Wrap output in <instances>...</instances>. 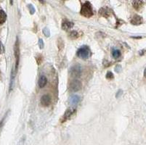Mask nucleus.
I'll return each mask as SVG.
<instances>
[{"instance_id":"nucleus-1","label":"nucleus","mask_w":146,"mask_h":145,"mask_svg":"<svg viewBox=\"0 0 146 145\" xmlns=\"http://www.w3.org/2000/svg\"><path fill=\"white\" fill-rule=\"evenodd\" d=\"M80 13L82 15L86 18H90L93 15V10L90 2H86L82 5Z\"/></svg>"},{"instance_id":"nucleus-2","label":"nucleus","mask_w":146,"mask_h":145,"mask_svg":"<svg viewBox=\"0 0 146 145\" xmlns=\"http://www.w3.org/2000/svg\"><path fill=\"white\" fill-rule=\"evenodd\" d=\"M90 54H91V52H90V48H89L88 46H86V45L81 46L78 50L77 52H76L78 57L84 60L88 59L90 58Z\"/></svg>"},{"instance_id":"nucleus-3","label":"nucleus","mask_w":146,"mask_h":145,"mask_svg":"<svg viewBox=\"0 0 146 145\" xmlns=\"http://www.w3.org/2000/svg\"><path fill=\"white\" fill-rule=\"evenodd\" d=\"M70 73H71V75L73 77H77V78L80 77L82 73V66L79 65V64H76L75 66H72L70 68Z\"/></svg>"},{"instance_id":"nucleus-4","label":"nucleus","mask_w":146,"mask_h":145,"mask_svg":"<svg viewBox=\"0 0 146 145\" xmlns=\"http://www.w3.org/2000/svg\"><path fill=\"white\" fill-rule=\"evenodd\" d=\"M82 87V82L77 79L73 80L70 83V84H69V88H70V90L72 91H74V92L79 91Z\"/></svg>"},{"instance_id":"nucleus-5","label":"nucleus","mask_w":146,"mask_h":145,"mask_svg":"<svg viewBox=\"0 0 146 145\" xmlns=\"http://www.w3.org/2000/svg\"><path fill=\"white\" fill-rule=\"evenodd\" d=\"M14 52L15 57V71L18 69V64H19V58H20V50H19V42L18 40H16V42L14 46Z\"/></svg>"},{"instance_id":"nucleus-6","label":"nucleus","mask_w":146,"mask_h":145,"mask_svg":"<svg viewBox=\"0 0 146 145\" xmlns=\"http://www.w3.org/2000/svg\"><path fill=\"white\" fill-rule=\"evenodd\" d=\"M76 112V109L74 107H69L68 109L66 110V111L65 112L64 115H63V118H62V122H64L66 121H67L68 119L71 118L73 114Z\"/></svg>"},{"instance_id":"nucleus-7","label":"nucleus","mask_w":146,"mask_h":145,"mask_svg":"<svg viewBox=\"0 0 146 145\" xmlns=\"http://www.w3.org/2000/svg\"><path fill=\"white\" fill-rule=\"evenodd\" d=\"M51 103V97L49 94H44L41 98V104L44 107H47Z\"/></svg>"},{"instance_id":"nucleus-8","label":"nucleus","mask_w":146,"mask_h":145,"mask_svg":"<svg viewBox=\"0 0 146 145\" xmlns=\"http://www.w3.org/2000/svg\"><path fill=\"white\" fill-rule=\"evenodd\" d=\"M130 22H131V23H132V25H136V26H137V25H140V24L143 23V18L140 15H135L132 18Z\"/></svg>"},{"instance_id":"nucleus-9","label":"nucleus","mask_w":146,"mask_h":145,"mask_svg":"<svg viewBox=\"0 0 146 145\" xmlns=\"http://www.w3.org/2000/svg\"><path fill=\"white\" fill-rule=\"evenodd\" d=\"M73 26H74V23L71 22V21H65L62 23V28L63 30H68V29L71 28Z\"/></svg>"},{"instance_id":"nucleus-10","label":"nucleus","mask_w":146,"mask_h":145,"mask_svg":"<svg viewBox=\"0 0 146 145\" xmlns=\"http://www.w3.org/2000/svg\"><path fill=\"white\" fill-rule=\"evenodd\" d=\"M47 83V79L46 78L45 75H42V76L39 78V81H38V83H39V86L40 88H43L46 86Z\"/></svg>"},{"instance_id":"nucleus-11","label":"nucleus","mask_w":146,"mask_h":145,"mask_svg":"<svg viewBox=\"0 0 146 145\" xmlns=\"http://www.w3.org/2000/svg\"><path fill=\"white\" fill-rule=\"evenodd\" d=\"M80 101V97L78 95H73L70 99V102L72 105H76Z\"/></svg>"},{"instance_id":"nucleus-12","label":"nucleus","mask_w":146,"mask_h":145,"mask_svg":"<svg viewBox=\"0 0 146 145\" xmlns=\"http://www.w3.org/2000/svg\"><path fill=\"white\" fill-rule=\"evenodd\" d=\"M7 15L4 10H0V25L3 24L6 21Z\"/></svg>"},{"instance_id":"nucleus-13","label":"nucleus","mask_w":146,"mask_h":145,"mask_svg":"<svg viewBox=\"0 0 146 145\" xmlns=\"http://www.w3.org/2000/svg\"><path fill=\"white\" fill-rule=\"evenodd\" d=\"M143 2H142V1H135V2H132V5H133L134 7H135V9H136L137 10H139L140 9V8L143 7Z\"/></svg>"},{"instance_id":"nucleus-14","label":"nucleus","mask_w":146,"mask_h":145,"mask_svg":"<svg viewBox=\"0 0 146 145\" xmlns=\"http://www.w3.org/2000/svg\"><path fill=\"white\" fill-rule=\"evenodd\" d=\"M112 55L115 59H117V58H120L121 52L117 49H113L112 51Z\"/></svg>"},{"instance_id":"nucleus-15","label":"nucleus","mask_w":146,"mask_h":145,"mask_svg":"<svg viewBox=\"0 0 146 145\" xmlns=\"http://www.w3.org/2000/svg\"><path fill=\"white\" fill-rule=\"evenodd\" d=\"M99 13L100 15H102L103 16H104V17H106V18H107V17L109 16V13H108L105 8H102L101 10L99 11Z\"/></svg>"},{"instance_id":"nucleus-16","label":"nucleus","mask_w":146,"mask_h":145,"mask_svg":"<svg viewBox=\"0 0 146 145\" xmlns=\"http://www.w3.org/2000/svg\"><path fill=\"white\" fill-rule=\"evenodd\" d=\"M70 37L72 38H77L78 37V33L76 31H75V30H74V31H72L70 34Z\"/></svg>"},{"instance_id":"nucleus-17","label":"nucleus","mask_w":146,"mask_h":145,"mask_svg":"<svg viewBox=\"0 0 146 145\" xmlns=\"http://www.w3.org/2000/svg\"><path fill=\"white\" fill-rule=\"evenodd\" d=\"M43 33L46 36H50V31L47 28H44Z\"/></svg>"},{"instance_id":"nucleus-18","label":"nucleus","mask_w":146,"mask_h":145,"mask_svg":"<svg viewBox=\"0 0 146 145\" xmlns=\"http://www.w3.org/2000/svg\"><path fill=\"white\" fill-rule=\"evenodd\" d=\"M106 78H107L108 79H113V74L111 71L108 72L107 74H106Z\"/></svg>"},{"instance_id":"nucleus-19","label":"nucleus","mask_w":146,"mask_h":145,"mask_svg":"<svg viewBox=\"0 0 146 145\" xmlns=\"http://www.w3.org/2000/svg\"><path fill=\"white\" fill-rule=\"evenodd\" d=\"M28 7H29V10H30L31 14H34V13H35V9H34V7H33V5H28Z\"/></svg>"},{"instance_id":"nucleus-20","label":"nucleus","mask_w":146,"mask_h":145,"mask_svg":"<svg viewBox=\"0 0 146 145\" xmlns=\"http://www.w3.org/2000/svg\"><path fill=\"white\" fill-rule=\"evenodd\" d=\"M39 48H40V49H42V48L44 47V44L43 40L42 39L39 40Z\"/></svg>"},{"instance_id":"nucleus-21","label":"nucleus","mask_w":146,"mask_h":145,"mask_svg":"<svg viewBox=\"0 0 146 145\" xmlns=\"http://www.w3.org/2000/svg\"><path fill=\"white\" fill-rule=\"evenodd\" d=\"M3 52H4L3 45H2V44L1 43V42H0V54H2Z\"/></svg>"},{"instance_id":"nucleus-22","label":"nucleus","mask_w":146,"mask_h":145,"mask_svg":"<svg viewBox=\"0 0 146 145\" xmlns=\"http://www.w3.org/2000/svg\"><path fill=\"white\" fill-rule=\"evenodd\" d=\"M121 93H122V91H121V90H119V92H118V93H117V94H116V97H119V96H120L121 94Z\"/></svg>"},{"instance_id":"nucleus-23","label":"nucleus","mask_w":146,"mask_h":145,"mask_svg":"<svg viewBox=\"0 0 146 145\" xmlns=\"http://www.w3.org/2000/svg\"><path fill=\"white\" fill-rule=\"evenodd\" d=\"M144 76L146 78V68H145V70H144Z\"/></svg>"}]
</instances>
